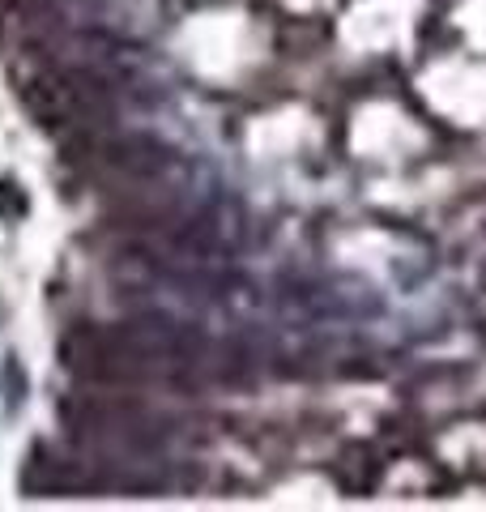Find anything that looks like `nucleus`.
Instances as JSON below:
<instances>
[{
	"mask_svg": "<svg viewBox=\"0 0 486 512\" xmlns=\"http://www.w3.org/2000/svg\"><path fill=\"white\" fill-rule=\"evenodd\" d=\"M26 107L35 111L39 124L81 128V133H90V128L107 116L111 90L94 69H81V64H56V69H47V73L26 82Z\"/></svg>",
	"mask_w": 486,
	"mask_h": 512,
	"instance_id": "nucleus-1",
	"label": "nucleus"
}]
</instances>
